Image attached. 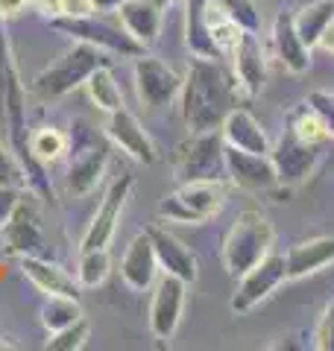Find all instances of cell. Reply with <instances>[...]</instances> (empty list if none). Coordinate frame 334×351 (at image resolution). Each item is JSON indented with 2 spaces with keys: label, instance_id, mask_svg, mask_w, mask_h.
Wrapping results in <instances>:
<instances>
[{
  "label": "cell",
  "instance_id": "cell-41",
  "mask_svg": "<svg viewBox=\"0 0 334 351\" xmlns=\"http://www.w3.org/2000/svg\"><path fill=\"white\" fill-rule=\"evenodd\" d=\"M91 3H94L97 12H115V9L124 3V0H91Z\"/></svg>",
  "mask_w": 334,
  "mask_h": 351
},
{
  "label": "cell",
  "instance_id": "cell-27",
  "mask_svg": "<svg viewBox=\"0 0 334 351\" xmlns=\"http://www.w3.org/2000/svg\"><path fill=\"white\" fill-rule=\"evenodd\" d=\"M334 21V0H314V3L302 6L299 12L293 15V24L296 32L308 47H317L320 36L326 32V27Z\"/></svg>",
  "mask_w": 334,
  "mask_h": 351
},
{
  "label": "cell",
  "instance_id": "cell-14",
  "mask_svg": "<svg viewBox=\"0 0 334 351\" xmlns=\"http://www.w3.org/2000/svg\"><path fill=\"white\" fill-rule=\"evenodd\" d=\"M3 240H6V252H12L18 258H27V255L47 258L50 255V243L41 228V219L36 214V205L27 199L18 202L15 214L3 226Z\"/></svg>",
  "mask_w": 334,
  "mask_h": 351
},
{
  "label": "cell",
  "instance_id": "cell-5",
  "mask_svg": "<svg viewBox=\"0 0 334 351\" xmlns=\"http://www.w3.org/2000/svg\"><path fill=\"white\" fill-rule=\"evenodd\" d=\"M173 170L179 182H223L226 179V141H223V132H191V138L176 149Z\"/></svg>",
  "mask_w": 334,
  "mask_h": 351
},
{
  "label": "cell",
  "instance_id": "cell-8",
  "mask_svg": "<svg viewBox=\"0 0 334 351\" xmlns=\"http://www.w3.org/2000/svg\"><path fill=\"white\" fill-rule=\"evenodd\" d=\"M50 24L62 32V36H68L74 41H85V44H94V47L106 50L109 56H124V59H135L141 56L147 47H141V44L129 36V32L118 24H109L103 18H94V15H85V18H56Z\"/></svg>",
  "mask_w": 334,
  "mask_h": 351
},
{
  "label": "cell",
  "instance_id": "cell-1",
  "mask_svg": "<svg viewBox=\"0 0 334 351\" xmlns=\"http://www.w3.org/2000/svg\"><path fill=\"white\" fill-rule=\"evenodd\" d=\"M247 91L241 88L235 71L223 59H203L191 56L188 62V73L182 82V120L191 132H211L220 129Z\"/></svg>",
  "mask_w": 334,
  "mask_h": 351
},
{
  "label": "cell",
  "instance_id": "cell-28",
  "mask_svg": "<svg viewBox=\"0 0 334 351\" xmlns=\"http://www.w3.org/2000/svg\"><path fill=\"white\" fill-rule=\"evenodd\" d=\"M82 304L76 295H47L41 304V325L47 328V334L62 331V328L74 325L76 319H82Z\"/></svg>",
  "mask_w": 334,
  "mask_h": 351
},
{
  "label": "cell",
  "instance_id": "cell-24",
  "mask_svg": "<svg viewBox=\"0 0 334 351\" xmlns=\"http://www.w3.org/2000/svg\"><path fill=\"white\" fill-rule=\"evenodd\" d=\"M203 18H205V29H208L211 41H214V47L220 50V56L229 59L232 53H235L238 41L243 38V29L217 6V0H203Z\"/></svg>",
  "mask_w": 334,
  "mask_h": 351
},
{
  "label": "cell",
  "instance_id": "cell-32",
  "mask_svg": "<svg viewBox=\"0 0 334 351\" xmlns=\"http://www.w3.org/2000/svg\"><path fill=\"white\" fill-rule=\"evenodd\" d=\"M217 6L235 21L243 32H258L261 29V12L252 0H217Z\"/></svg>",
  "mask_w": 334,
  "mask_h": 351
},
{
  "label": "cell",
  "instance_id": "cell-3",
  "mask_svg": "<svg viewBox=\"0 0 334 351\" xmlns=\"http://www.w3.org/2000/svg\"><path fill=\"white\" fill-rule=\"evenodd\" d=\"M100 64H109V53L94 47V44L76 41L74 47L59 56L53 64H47L41 73L32 76L30 82V94L38 97V100H62L76 88H82L85 80L91 76Z\"/></svg>",
  "mask_w": 334,
  "mask_h": 351
},
{
  "label": "cell",
  "instance_id": "cell-43",
  "mask_svg": "<svg viewBox=\"0 0 334 351\" xmlns=\"http://www.w3.org/2000/svg\"><path fill=\"white\" fill-rule=\"evenodd\" d=\"M0 258H3V252H0Z\"/></svg>",
  "mask_w": 334,
  "mask_h": 351
},
{
  "label": "cell",
  "instance_id": "cell-19",
  "mask_svg": "<svg viewBox=\"0 0 334 351\" xmlns=\"http://www.w3.org/2000/svg\"><path fill=\"white\" fill-rule=\"evenodd\" d=\"M162 9L164 6H159L155 0H124V3L115 9V15L120 21V27H124L141 47H150L162 32Z\"/></svg>",
  "mask_w": 334,
  "mask_h": 351
},
{
  "label": "cell",
  "instance_id": "cell-42",
  "mask_svg": "<svg viewBox=\"0 0 334 351\" xmlns=\"http://www.w3.org/2000/svg\"><path fill=\"white\" fill-rule=\"evenodd\" d=\"M159 6H170V3H176V0H155Z\"/></svg>",
  "mask_w": 334,
  "mask_h": 351
},
{
  "label": "cell",
  "instance_id": "cell-7",
  "mask_svg": "<svg viewBox=\"0 0 334 351\" xmlns=\"http://www.w3.org/2000/svg\"><path fill=\"white\" fill-rule=\"evenodd\" d=\"M68 138H71V147H74V161L68 167L65 182H68V191L74 196H85L97 188L100 179H103L106 164H109V144L85 123H76V129Z\"/></svg>",
  "mask_w": 334,
  "mask_h": 351
},
{
  "label": "cell",
  "instance_id": "cell-35",
  "mask_svg": "<svg viewBox=\"0 0 334 351\" xmlns=\"http://www.w3.org/2000/svg\"><path fill=\"white\" fill-rule=\"evenodd\" d=\"M308 106L320 114L322 126H326V129H329V135L334 138V94H329V91H311Z\"/></svg>",
  "mask_w": 334,
  "mask_h": 351
},
{
  "label": "cell",
  "instance_id": "cell-23",
  "mask_svg": "<svg viewBox=\"0 0 334 351\" xmlns=\"http://www.w3.org/2000/svg\"><path fill=\"white\" fill-rule=\"evenodd\" d=\"M287 278H305L334 263V237H311L287 249Z\"/></svg>",
  "mask_w": 334,
  "mask_h": 351
},
{
  "label": "cell",
  "instance_id": "cell-6",
  "mask_svg": "<svg viewBox=\"0 0 334 351\" xmlns=\"http://www.w3.org/2000/svg\"><path fill=\"white\" fill-rule=\"evenodd\" d=\"M223 205H226L223 182H182L159 202V217H164L167 223L203 226L220 214Z\"/></svg>",
  "mask_w": 334,
  "mask_h": 351
},
{
  "label": "cell",
  "instance_id": "cell-25",
  "mask_svg": "<svg viewBox=\"0 0 334 351\" xmlns=\"http://www.w3.org/2000/svg\"><path fill=\"white\" fill-rule=\"evenodd\" d=\"M185 44L191 50V56H203V59H223L220 50L214 47L208 29H205V18H203V0H185Z\"/></svg>",
  "mask_w": 334,
  "mask_h": 351
},
{
  "label": "cell",
  "instance_id": "cell-17",
  "mask_svg": "<svg viewBox=\"0 0 334 351\" xmlns=\"http://www.w3.org/2000/svg\"><path fill=\"white\" fill-rule=\"evenodd\" d=\"M229 59L247 97H258L267 82V53L261 47L258 32H243V38L238 41V47Z\"/></svg>",
  "mask_w": 334,
  "mask_h": 351
},
{
  "label": "cell",
  "instance_id": "cell-31",
  "mask_svg": "<svg viewBox=\"0 0 334 351\" xmlns=\"http://www.w3.org/2000/svg\"><path fill=\"white\" fill-rule=\"evenodd\" d=\"M88 334H91V325L82 316V319H76L62 331H53L47 339V351H80L88 343Z\"/></svg>",
  "mask_w": 334,
  "mask_h": 351
},
{
  "label": "cell",
  "instance_id": "cell-38",
  "mask_svg": "<svg viewBox=\"0 0 334 351\" xmlns=\"http://www.w3.org/2000/svg\"><path fill=\"white\" fill-rule=\"evenodd\" d=\"M30 3H32V0H0V15H3V18H15V15L24 12Z\"/></svg>",
  "mask_w": 334,
  "mask_h": 351
},
{
  "label": "cell",
  "instance_id": "cell-13",
  "mask_svg": "<svg viewBox=\"0 0 334 351\" xmlns=\"http://www.w3.org/2000/svg\"><path fill=\"white\" fill-rule=\"evenodd\" d=\"M185 293L188 284L176 276H164L155 281L153 302H150V331L155 339H173L179 331L182 311H185Z\"/></svg>",
  "mask_w": 334,
  "mask_h": 351
},
{
  "label": "cell",
  "instance_id": "cell-26",
  "mask_svg": "<svg viewBox=\"0 0 334 351\" xmlns=\"http://www.w3.org/2000/svg\"><path fill=\"white\" fill-rule=\"evenodd\" d=\"M85 91H88V100H91L100 112H120L124 108V94H120V85L115 82V73H111L109 64H100V68L85 80Z\"/></svg>",
  "mask_w": 334,
  "mask_h": 351
},
{
  "label": "cell",
  "instance_id": "cell-4",
  "mask_svg": "<svg viewBox=\"0 0 334 351\" xmlns=\"http://www.w3.org/2000/svg\"><path fill=\"white\" fill-rule=\"evenodd\" d=\"M273 240H276L273 223L261 211H255V208L241 211L238 219L232 223L226 240H223V263H226L229 276L241 278L261 258L270 255Z\"/></svg>",
  "mask_w": 334,
  "mask_h": 351
},
{
  "label": "cell",
  "instance_id": "cell-36",
  "mask_svg": "<svg viewBox=\"0 0 334 351\" xmlns=\"http://www.w3.org/2000/svg\"><path fill=\"white\" fill-rule=\"evenodd\" d=\"M21 202V188H12V184H0V228L9 223V217L15 214V208Z\"/></svg>",
  "mask_w": 334,
  "mask_h": 351
},
{
  "label": "cell",
  "instance_id": "cell-21",
  "mask_svg": "<svg viewBox=\"0 0 334 351\" xmlns=\"http://www.w3.org/2000/svg\"><path fill=\"white\" fill-rule=\"evenodd\" d=\"M220 132H223V141H226L229 147H238V149H247V152H261V156H270V149H273L264 126L243 106H238L235 112L223 120Z\"/></svg>",
  "mask_w": 334,
  "mask_h": 351
},
{
  "label": "cell",
  "instance_id": "cell-34",
  "mask_svg": "<svg viewBox=\"0 0 334 351\" xmlns=\"http://www.w3.org/2000/svg\"><path fill=\"white\" fill-rule=\"evenodd\" d=\"M314 348L320 351H334V302L326 304L320 322L314 328Z\"/></svg>",
  "mask_w": 334,
  "mask_h": 351
},
{
  "label": "cell",
  "instance_id": "cell-39",
  "mask_svg": "<svg viewBox=\"0 0 334 351\" xmlns=\"http://www.w3.org/2000/svg\"><path fill=\"white\" fill-rule=\"evenodd\" d=\"M36 6H38V12L47 21L62 18V0H36Z\"/></svg>",
  "mask_w": 334,
  "mask_h": 351
},
{
  "label": "cell",
  "instance_id": "cell-40",
  "mask_svg": "<svg viewBox=\"0 0 334 351\" xmlns=\"http://www.w3.org/2000/svg\"><path fill=\"white\" fill-rule=\"evenodd\" d=\"M317 47H322V50L329 53V56H334V21H331V24L326 27V32H322V36H320Z\"/></svg>",
  "mask_w": 334,
  "mask_h": 351
},
{
  "label": "cell",
  "instance_id": "cell-9",
  "mask_svg": "<svg viewBox=\"0 0 334 351\" xmlns=\"http://www.w3.org/2000/svg\"><path fill=\"white\" fill-rule=\"evenodd\" d=\"M285 281H287V261H285V255L270 252V255L261 258L252 269H247L241 276L238 290L232 293V302H229L232 313H249L267 295H273Z\"/></svg>",
  "mask_w": 334,
  "mask_h": 351
},
{
  "label": "cell",
  "instance_id": "cell-11",
  "mask_svg": "<svg viewBox=\"0 0 334 351\" xmlns=\"http://www.w3.org/2000/svg\"><path fill=\"white\" fill-rule=\"evenodd\" d=\"M132 188H135V179H132L129 173L118 176V179L109 184L103 202H100L97 214L91 217V223H88L85 234H82V246H80L82 252H88V249H109L111 237H115V232H118L120 211H124Z\"/></svg>",
  "mask_w": 334,
  "mask_h": 351
},
{
  "label": "cell",
  "instance_id": "cell-22",
  "mask_svg": "<svg viewBox=\"0 0 334 351\" xmlns=\"http://www.w3.org/2000/svg\"><path fill=\"white\" fill-rule=\"evenodd\" d=\"M21 272L24 278L32 281L44 295H80V284L74 276H68L59 263H53L50 258H36L27 255L21 258Z\"/></svg>",
  "mask_w": 334,
  "mask_h": 351
},
{
  "label": "cell",
  "instance_id": "cell-2",
  "mask_svg": "<svg viewBox=\"0 0 334 351\" xmlns=\"http://www.w3.org/2000/svg\"><path fill=\"white\" fill-rule=\"evenodd\" d=\"M329 138H331L329 129L322 126V120L314 108L308 103L296 106L293 112L287 114V126L282 132V138H278V144L270 149V158L278 173V184H282V188L302 184L308 176L314 173Z\"/></svg>",
  "mask_w": 334,
  "mask_h": 351
},
{
  "label": "cell",
  "instance_id": "cell-10",
  "mask_svg": "<svg viewBox=\"0 0 334 351\" xmlns=\"http://www.w3.org/2000/svg\"><path fill=\"white\" fill-rule=\"evenodd\" d=\"M132 76H135V91L138 100L147 108H164L170 106L176 97L182 94V76L176 73L170 64H164L162 59L147 56L141 53L135 56V68H132Z\"/></svg>",
  "mask_w": 334,
  "mask_h": 351
},
{
  "label": "cell",
  "instance_id": "cell-18",
  "mask_svg": "<svg viewBox=\"0 0 334 351\" xmlns=\"http://www.w3.org/2000/svg\"><path fill=\"white\" fill-rule=\"evenodd\" d=\"M159 276V261H155V249L147 232H141L132 237V243L126 246L124 258H120V278L126 281L129 290L144 293L155 284Z\"/></svg>",
  "mask_w": 334,
  "mask_h": 351
},
{
  "label": "cell",
  "instance_id": "cell-30",
  "mask_svg": "<svg viewBox=\"0 0 334 351\" xmlns=\"http://www.w3.org/2000/svg\"><path fill=\"white\" fill-rule=\"evenodd\" d=\"M71 147V138L65 132L53 129V126H44L38 132H30V152L36 156L41 164H53L59 161L65 152Z\"/></svg>",
  "mask_w": 334,
  "mask_h": 351
},
{
  "label": "cell",
  "instance_id": "cell-12",
  "mask_svg": "<svg viewBox=\"0 0 334 351\" xmlns=\"http://www.w3.org/2000/svg\"><path fill=\"white\" fill-rule=\"evenodd\" d=\"M226 179L235 184V188L252 191V193H267V191L282 188L270 156L247 152V149H238L229 144H226Z\"/></svg>",
  "mask_w": 334,
  "mask_h": 351
},
{
  "label": "cell",
  "instance_id": "cell-16",
  "mask_svg": "<svg viewBox=\"0 0 334 351\" xmlns=\"http://www.w3.org/2000/svg\"><path fill=\"white\" fill-rule=\"evenodd\" d=\"M147 234H150V240H153L159 269L167 272V276L182 278L185 284H194V281H197V258H194V252L188 249L173 232H167L162 223H153V226L147 228Z\"/></svg>",
  "mask_w": 334,
  "mask_h": 351
},
{
  "label": "cell",
  "instance_id": "cell-37",
  "mask_svg": "<svg viewBox=\"0 0 334 351\" xmlns=\"http://www.w3.org/2000/svg\"><path fill=\"white\" fill-rule=\"evenodd\" d=\"M94 12L97 9L91 0H62V18H85Z\"/></svg>",
  "mask_w": 334,
  "mask_h": 351
},
{
  "label": "cell",
  "instance_id": "cell-29",
  "mask_svg": "<svg viewBox=\"0 0 334 351\" xmlns=\"http://www.w3.org/2000/svg\"><path fill=\"white\" fill-rule=\"evenodd\" d=\"M111 272V258L109 249H88L80 255V267H76V284L80 290H94L100 287Z\"/></svg>",
  "mask_w": 334,
  "mask_h": 351
},
{
  "label": "cell",
  "instance_id": "cell-15",
  "mask_svg": "<svg viewBox=\"0 0 334 351\" xmlns=\"http://www.w3.org/2000/svg\"><path fill=\"white\" fill-rule=\"evenodd\" d=\"M106 138L138 164H147L150 167V164L159 161V147H155V141L150 138V132L141 126V120L132 112H126V106L120 108V112L109 114Z\"/></svg>",
  "mask_w": 334,
  "mask_h": 351
},
{
  "label": "cell",
  "instance_id": "cell-20",
  "mask_svg": "<svg viewBox=\"0 0 334 351\" xmlns=\"http://www.w3.org/2000/svg\"><path fill=\"white\" fill-rule=\"evenodd\" d=\"M273 47H276L278 62H282L291 73H305L311 68V47L299 38L291 12L276 15V21H273Z\"/></svg>",
  "mask_w": 334,
  "mask_h": 351
},
{
  "label": "cell",
  "instance_id": "cell-33",
  "mask_svg": "<svg viewBox=\"0 0 334 351\" xmlns=\"http://www.w3.org/2000/svg\"><path fill=\"white\" fill-rule=\"evenodd\" d=\"M0 184H12V188H30L27 173L21 167V161L15 158V152L0 144Z\"/></svg>",
  "mask_w": 334,
  "mask_h": 351
}]
</instances>
